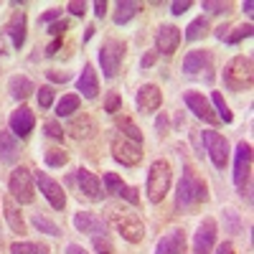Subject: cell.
I'll list each match as a JSON object with an SVG mask.
<instances>
[{
  "instance_id": "28",
  "label": "cell",
  "mask_w": 254,
  "mask_h": 254,
  "mask_svg": "<svg viewBox=\"0 0 254 254\" xmlns=\"http://www.w3.org/2000/svg\"><path fill=\"white\" fill-rule=\"evenodd\" d=\"M117 127L122 130V137H127V140H132V142H140V145H142V132L135 127V122H132L130 117H117Z\"/></svg>"
},
{
  "instance_id": "46",
  "label": "cell",
  "mask_w": 254,
  "mask_h": 254,
  "mask_svg": "<svg viewBox=\"0 0 254 254\" xmlns=\"http://www.w3.org/2000/svg\"><path fill=\"white\" fill-rule=\"evenodd\" d=\"M155 59H158V54H155V51H147V54L142 56V61H140V66H142V69H150L153 64H155Z\"/></svg>"
},
{
  "instance_id": "49",
  "label": "cell",
  "mask_w": 254,
  "mask_h": 254,
  "mask_svg": "<svg viewBox=\"0 0 254 254\" xmlns=\"http://www.w3.org/2000/svg\"><path fill=\"white\" fill-rule=\"evenodd\" d=\"M94 13H97V18H102L104 13H107V3H104V0H97V3H94Z\"/></svg>"
},
{
  "instance_id": "27",
  "label": "cell",
  "mask_w": 254,
  "mask_h": 254,
  "mask_svg": "<svg viewBox=\"0 0 254 254\" xmlns=\"http://www.w3.org/2000/svg\"><path fill=\"white\" fill-rule=\"evenodd\" d=\"M79 110V94H64L56 104V115L59 117H69Z\"/></svg>"
},
{
  "instance_id": "14",
  "label": "cell",
  "mask_w": 254,
  "mask_h": 254,
  "mask_svg": "<svg viewBox=\"0 0 254 254\" xmlns=\"http://www.w3.org/2000/svg\"><path fill=\"white\" fill-rule=\"evenodd\" d=\"M163 104V92L155 87V84H142L137 89V110L142 115H153L160 110Z\"/></svg>"
},
{
  "instance_id": "36",
  "label": "cell",
  "mask_w": 254,
  "mask_h": 254,
  "mask_svg": "<svg viewBox=\"0 0 254 254\" xmlns=\"http://www.w3.org/2000/svg\"><path fill=\"white\" fill-rule=\"evenodd\" d=\"M92 244H94V252L97 254H115V249L107 242V237H92Z\"/></svg>"
},
{
  "instance_id": "48",
  "label": "cell",
  "mask_w": 254,
  "mask_h": 254,
  "mask_svg": "<svg viewBox=\"0 0 254 254\" xmlns=\"http://www.w3.org/2000/svg\"><path fill=\"white\" fill-rule=\"evenodd\" d=\"M59 49H61V38H54L51 44L46 46V56H54V54H56Z\"/></svg>"
},
{
  "instance_id": "54",
  "label": "cell",
  "mask_w": 254,
  "mask_h": 254,
  "mask_svg": "<svg viewBox=\"0 0 254 254\" xmlns=\"http://www.w3.org/2000/svg\"><path fill=\"white\" fill-rule=\"evenodd\" d=\"M252 8H254V5H252V0H247V3H244V13H247V15H252V13H254Z\"/></svg>"
},
{
  "instance_id": "45",
  "label": "cell",
  "mask_w": 254,
  "mask_h": 254,
  "mask_svg": "<svg viewBox=\"0 0 254 254\" xmlns=\"http://www.w3.org/2000/svg\"><path fill=\"white\" fill-rule=\"evenodd\" d=\"M188 8H190V0H176V3L171 5V13L173 15H183Z\"/></svg>"
},
{
  "instance_id": "17",
  "label": "cell",
  "mask_w": 254,
  "mask_h": 254,
  "mask_svg": "<svg viewBox=\"0 0 254 254\" xmlns=\"http://www.w3.org/2000/svg\"><path fill=\"white\" fill-rule=\"evenodd\" d=\"M155 254H186V231L173 229L168 234H163V239L155 247Z\"/></svg>"
},
{
  "instance_id": "4",
  "label": "cell",
  "mask_w": 254,
  "mask_h": 254,
  "mask_svg": "<svg viewBox=\"0 0 254 254\" xmlns=\"http://www.w3.org/2000/svg\"><path fill=\"white\" fill-rule=\"evenodd\" d=\"M171 183H173V168L168 160H155L147 171V198L153 203H160L165 198V193L171 190Z\"/></svg>"
},
{
  "instance_id": "35",
  "label": "cell",
  "mask_w": 254,
  "mask_h": 254,
  "mask_svg": "<svg viewBox=\"0 0 254 254\" xmlns=\"http://www.w3.org/2000/svg\"><path fill=\"white\" fill-rule=\"evenodd\" d=\"M252 33H254V26H252V23H247V26L234 28V33H226V41H229V44H239L242 38H249Z\"/></svg>"
},
{
  "instance_id": "31",
  "label": "cell",
  "mask_w": 254,
  "mask_h": 254,
  "mask_svg": "<svg viewBox=\"0 0 254 254\" xmlns=\"http://www.w3.org/2000/svg\"><path fill=\"white\" fill-rule=\"evenodd\" d=\"M44 160H46L49 168H61V165L69 163V153H64L61 147H49L46 155H44Z\"/></svg>"
},
{
  "instance_id": "11",
  "label": "cell",
  "mask_w": 254,
  "mask_h": 254,
  "mask_svg": "<svg viewBox=\"0 0 254 254\" xmlns=\"http://www.w3.org/2000/svg\"><path fill=\"white\" fill-rule=\"evenodd\" d=\"M36 183H38V188H41V193L46 196V201L51 203V208H56V211H61L64 206H66V193H64V188L54 181V178H49L46 173H36Z\"/></svg>"
},
{
  "instance_id": "2",
  "label": "cell",
  "mask_w": 254,
  "mask_h": 254,
  "mask_svg": "<svg viewBox=\"0 0 254 254\" xmlns=\"http://www.w3.org/2000/svg\"><path fill=\"white\" fill-rule=\"evenodd\" d=\"M254 81V64L252 56H234L224 66V87L229 92H247Z\"/></svg>"
},
{
  "instance_id": "30",
  "label": "cell",
  "mask_w": 254,
  "mask_h": 254,
  "mask_svg": "<svg viewBox=\"0 0 254 254\" xmlns=\"http://www.w3.org/2000/svg\"><path fill=\"white\" fill-rule=\"evenodd\" d=\"M208 31V23H206V18H196V20H190L188 28H186V41H198L203 38Z\"/></svg>"
},
{
  "instance_id": "5",
  "label": "cell",
  "mask_w": 254,
  "mask_h": 254,
  "mask_svg": "<svg viewBox=\"0 0 254 254\" xmlns=\"http://www.w3.org/2000/svg\"><path fill=\"white\" fill-rule=\"evenodd\" d=\"M122 59H125V44L122 41H104L102 49H99V64H102V71L107 79H115L120 74V66H122Z\"/></svg>"
},
{
  "instance_id": "21",
  "label": "cell",
  "mask_w": 254,
  "mask_h": 254,
  "mask_svg": "<svg viewBox=\"0 0 254 254\" xmlns=\"http://www.w3.org/2000/svg\"><path fill=\"white\" fill-rule=\"evenodd\" d=\"M183 71L186 74H198V71H211V54L198 49V51H188L183 59Z\"/></svg>"
},
{
  "instance_id": "15",
  "label": "cell",
  "mask_w": 254,
  "mask_h": 254,
  "mask_svg": "<svg viewBox=\"0 0 254 254\" xmlns=\"http://www.w3.org/2000/svg\"><path fill=\"white\" fill-rule=\"evenodd\" d=\"M74 226L81 231V234H89V237H104V231H107V224H104L97 214L92 211H79L74 214Z\"/></svg>"
},
{
  "instance_id": "1",
  "label": "cell",
  "mask_w": 254,
  "mask_h": 254,
  "mask_svg": "<svg viewBox=\"0 0 254 254\" xmlns=\"http://www.w3.org/2000/svg\"><path fill=\"white\" fill-rule=\"evenodd\" d=\"M206 198H208L206 183L198 178V173L193 171V168L186 165L183 168V176H181V183L176 188V208L178 211H190V208L201 206Z\"/></svg>"
},
{
  "instance_id": "10",
  "label": "cell",
  "mask_w": 254,
  "mask_h": 254,
  "mask_svg": "<svg viewBox=\"0 0 254 254\" xmlns=\"http://www.w3.org/2000/svg\"><path fill=\"white\" fill-rule=\"evenodd\" d=\"M183 102L188 104V110L193 112L198 120H203V122H208V125H216L219 122V117H216V112L211 110V104H208V99L201 94V92H193V89H188V92H183Z\"/></svg>"
},
{
  "instance_id": "33",
  "label": "cell",
  "mask_w": 254,
  "mask_h": 254,
  "mask_svg": "<svg viewBox=\"0 0 254 254\" xmlns=\"http://www.w3.org/2000/svg\"><path fill=\"white\" fill-rule=\"evenodd\" d=\"M211 99H214V107H216V117L221 120V122H231V120H234V115H231V110H229V104L224 102V94L221 92H214V97H211Z\"/></svg>"
},
{
  "instance_id": "19",
  "label": "cell",
  "mask_w": 254,
  "mask_h": 254,
  "mask_svg": "<svg viewBox=\"0 0 254 254\" xmlns=\"http://www.w3.org/2000/svg\"><path fill=\"white\" fill-rule=\"evenodd\" d=\"M26 28H28L26 13H23V10H15V13L10 15V20L5 23V33L10 36V41H13L15 49H20V46L26 44Z\"/></svg>"
},
{
  "instance_id": "47",
  "label": "cell",
  "mask_w": 254,
  "mask_h": 254,
  "mask_svg": "<svg viewBox=\"0 0 254 254\" xmlns=\"http://www.w3.org/2000/svg\"><path fill=\"white\" fill-rule=\"evenodd\" d=\"M46 74H49L51 81H61V84L69 81V74H66V71H46Z\"/></svg>"
},
{
  "instance_id": "42",
  "label": "cell",
  "mask_w": 254,
  "mask_h": 254,
  "mask_svg": "<svg viewBox=\"0 0 254 254\" xmlns=\"http://www.w3.org/2000/svg\"><path fill=\"white\" fill-rule=\"evenodd\" d=\"M120 104H122L120 94H117V92H112V94L107 97V102H104V110H107V112H112V115H115V112L120 110Z\"/></svg>"
},
{
  "instance_id": "7",
  "label": "cell",
  "mask_w": 254,
  "mask_h": 254,
  "mask_svg": "<svg viewBox=\"0 0 254 254\" xmlns=\"http://www.w3.org/2000/svg\"><path fill=\"white\" fill-rule=\"evenodd\" d=\"M249 178H252V145L239 142L237 145V160H234V183L242 190V196L247 193L249 198Z\"/></svg>"
},
{
  "instance_id": "52",
  "label": "cell",
  "mask_w": 254,
  "mask_h": 254,
  "mask_svg": "<svg viewBox=\"0 0 254 254\" xmlns=\"http://www.w3.org/2000/svg\"><path fill=\"white\" fill-rule=\"evenodd\" d=\"M158 130H160V135L168 130V120H165V117H160V120H158Z\"/></svg>"
},
{
  "instance_id": "34",
  "label": "cell",
  "mask_w": 254,
  "mask_h": 254,
  "mask_svg": "<svg viewBox=\"0 0 254 254\" xmlns=\"http://www.w3.org/2000/svg\"><path fill=\"white\" fill-rule=\"evenodd\" d=\"M104 188H107V193L120 196V190L125 188V183H122V178L117 173H104Z\"/></svg>"
},
{
  "instance_id": "12",
  "label": "cell",
  "mask_w": 254,
  "mask_h": 254,
  "mask_svg": "<svg viewBox=\"0 0 254 254\" xmlns=\"http://www.w3.org/2000/svg\"><path fill=\"white\" fill-rule=\"evenodd\" d=\"M214 244H216V221L203 219L193 237V254H211Z\"/></svg>"
},
{
  "instance_id": "37",
  "label": "cell",
  "mask_w": 254,
  "mask_h": 254,
  "mask_svg": "<svg viewBox=\"0 0 254 254\" xmlns=\"http://www.w3.org/2000/svg\"><path fill=\"white\" fill-rule=\"evenodd\" d=\"M38 104H41V110H49L51 104H54V89H51V87H41V92H38Z\"/></svg>"
},
{
  "instance_id": "24",
  "label": "cell",
  "mask_w": 254,
  "mask_h": 254,
  "mask_svg": "<svg viewBox=\"0 0 254 254\" xmlns=\"http://www.w3.org/2000/svg\"><path fill=\"white\" fill-rule=\"evenodd\" d=\"M8 92H10V97L13 99H26L31 92H33V81L28 79V76H20V74H15V76H10V81H8Z\"/></svg>"
},
{
  "instance_id": "22",
  "label": "cell",
  "mask_w": 254,
  "mask_h": 254,
  "mask_svg": "<svg viewBox=\"0 0 254 254\" xmlns=\"http://www.w3.org/2000/svg\"><path fill=\"white\" fill-rule=\"evenodd\" d=\"M3 214H5L8 226L15 231V234H26V221H23V216H20V208L13 203V198H10V196H5V198H3Z\"/></svg>"
},
{
  "instance_id": "55",
  "label": "cell",
  "mask_w": 254,
  "mask_h": 254,
  "mask_svg": "<svg viewBox=\"0 0 254 254\" xmlns=\"http://www.w3.org/2000/svg\"><path fill=\"white\" fill-rule=\"evenodd\" d=\"M94 31H97V28H94V26H89V28H87V36H84V38H87V41H89V38L94 36Z\"/></svg>"
},
{
  "instance_id": "13",
  "label": "cell",
  "mask_w": 254,
  "mask_h": 254,
  "mask_svg": "<svg viewBox=\"0 0 254 254\" xmlns=\"http://www.w3.org/2000/svg\"><path fill=\"white\" fill-rule=\"evenodd\" d=\"M178 44H181V28L176 26H160L158 33H155V54H165L171 56L178 51Z\"/></svg>"
},
{
  "instance_id": "44",
  "label": "cell",
  "mask_w": 254,
  "mask_h": 254,
  "mask_svg": "<svg viewBox=\"0 0 254 254\" xmlns=\"http://www.w3.org/2000/svg\"><path fill=\"white\" fill-rule=\"evenodd\" d=\"M66 28H69V23H66V20H56V23H51V26H49V33H51L54 38H61Z\"/></svg>"
},
{
  "instance_id": "29",
  "label": "cell",
  "mask_w": 254,
  "mask_h": 254,
  "mask_svg": "<svg viewBox=\"0 0 254 254\" xmlns=\"http://www.w3.org/2000/svg\"><path fill=\"white\" fill-rule=\"evenodd\" d=\"M10 254H49L46 244H33V242H13Z\"/></svg>"
},
{
  "instance_id": "3",
  "label": "cell",
  "mask_w": 254,
  "mask_h": 254,
  "mask_svg": "<svg viewBox=\"0 0 254 254\" xmlns=\"http://www.w3.org/2000/svg\"><path fill=\"white\" fill-rule=\"evenodd\" d=\"M107 216H110L112 226L122 234V239L132 242V244L145 239V224L140 221L137 214H130V211L117 208V206H107Z\"/></svg>"
},
{
  "instance_id": "41",
  "label": "cell",
  "mask_w": 254,
  "mask_h": 254,
  "mask_svg": "<svg viewBox=\"0 0 254 254\" xmlns=\"http://www.w3.org/2000/svg\"><path fill=\"white\" fill-rule=\"evenodd\" d=\"M120 198H125V201H130L132 206H137V203H140V196H137V188H130V186H125V188L120 190Z\"/></svg>"
},
{
  "instance_id": "39",
  "label": "cell",
  "mask_w": 254,
  "mask_h": 254,
  "mask_svg": "<svg viewBox=\"0 0 254 254\" xmlns=\"http://www.w3.org/2000/svg\"><path fill=\"white\" fill-rule=\"evenodd\" d=\"M44 130H46V135H49V137H54V140H61V137H64L61 125H59V122H54V120H49V122L44 125Z\"/></svg>"
},
{
  "instance_id": "26",
  "label": "cell",
  "mask_w": 254,
  "mask_h": 254,
  "mask_svg": "<svg viewBox=\"0 0 254 254\" xmlns=\"http://www.w3.org/2000/svg\"><path fill=\"white\" fill-rule=\"evenodd\" d=\"M137 10H140V3H135V0H120V3H117V13H115V23L117 26L127 23V20H130Z\"/></svg>"
},
{
  "instance_id": "9",
  "label": "cell",
  "mask_w": 254,
  "mask_h": 254,
  "mask_svg": "<svg viewBox=\"0 0 254 254\" xmlns=\"http://www.w3.org/2000/svg\"><path fill=\"white\" fill-rule=\"evenodd\" d=\"M112 155L117 163L122 165H137L142 160V145L140 142H132V140H127L122 135H115L112 137Z\"/></svg>"
},
{
  "instance_id": "6",
  "label": "cell",
  "mask_w": 254,
  "mask_h": 254,
  "mask_svg": "<svg viewBox=\"0 0 254 254\" xmlns=\"http://www.w3.org/2000/svg\"><path fill=\"white\" fill-rule=\"evenodd\" d=\"M8 190H10V196L18 201V203H31L33 201V176L26 165H20L15 168V171L10 173L8 178Z\"/></svg>"
},
{
  "instance_id": "23",
  "label": "cell",
  "mask_w": 254,
  "mask_h": 254,
  "mask_svg": "<svg viewBox=\"0 0 254 254\" xmlns=\"http://www.w3.org/2000/svg\"><path fill=\"white\" fill-rule=\"evenodd\" d=\"M15 158H18L15 135L8 130H0V163H13Z\"/></svg>"
},
{
  "instance_id": "8",
  "label": "cell",
  "mask_w": 254,
  "mask_h": 254,
  "mask_svg": "<svg viewBox=\"0 0 254 254\" xmlns=\"http://www.w3.org/2000/svg\"><path fill=\"white\" fill-rule=\"evenodd\" d=\"M201 140H203V147H206L211 163H214L219 171L226 168V163H229V142H226V137L219 135L216 130H206V132H201Z\"/></svg>"
},
{
  "instance_id": "53",
  "label": "cell",
  "mask_w": 254,
  "mask_h": 254,
  "mask_svg": "<svg viewBox=\"0 0 254 254\" xmlns=\"http://www.w3.org/2000/svg\"><path fill=\"white\" fill-rule=\"evenodd\" d=\"M226 31H229L226 26H219V28H216V38H221V41H224V38H226Z\"/></svg>"
},
{
  "instance_id": "40",
  "label": "cell",
  "mask_w": 254,
  "mask_h": 254,
  "mask_svg": "<svg viewBox=\"0 0 254 254\" xmlns=\"http://www.w3.org/2000/svg\"><path fill=\"white\" fill-rule=\"evenodd\" d=\"M59 18H61V8H51V10H46L44 15L38 18V23H44V26H51V23H56Z\"/></svg>"
},
{
  "instance_id": "50",
  "label": "cell",
  "mask_w": 254,
  "mask_h": 254,
  "mask_svg": "<svg viewBox=\"0 0 254 254\" xmlns=\"http://www.w3.org/2000/svg\"><path fill=\"white\" fill-rule=\"evenodd\" d=\"M216 254H234V244H231V242H224V244L216 249Z\"/></svg>"
},
{
  "instance_id": "20",
  "label": "cell",
  "mask_w": 254,
  "mask_h": 254,
  "mask_svg": "<svg viewBox=\"0 0 254 254\" xmlns=\"http://www.w3.org/2000/svg\"><path fill=\"white\" fill-rule=\"evenodd\" d=\"M76 89L81 92V97H87V99H94L99 94V79H97V71H94L92 64H84L81 76L76 79Z\"/></svg>"
},
{
  "instance_id": "18",
  "label": "cell",
  "mask_w": 254,
  "mask_h": 254,
  "mask_svg": "<svg viewBox=\"0 0 254 254\" xmlns=\"http://www.w3.org/2000/svg\"><path fill=\"white\" fill-rule=\"evenodd\" d=\"M76 186H79V190L87 198H92V201L102 198V181L92 171H87V168H79L76 171Z\"/></svg>"
},
{
  "instance_id": "16",
  "label": "cell",
  "mask_w": 254,
  "mask_h": 254,
  "mask_svg": "<svg viewBox=\"0 0 254 254\" xmlns=\"http://www.w3.org/2000/svg\"><path fill=\"white\" fill-rule=\"evenodd\" d=\"M8 125H10V132H13V135H18V137H28V135L33 132L36 117H33V112H31L28 107H18V110L10 115Z\"/></svg>"
},
{
  "instance_id": "25",
  "label": "cell",
  "mask_w": 254,
  "mask_h": 254,
  "mask_svg": "<svg viewBox=\"0 0 254 254\" xmlns=\"http://www.w3.org/2000/svg\"><path fill=\"white\" fill-rule=\"evenodd\" d=\"M64 132H71L76 140H81V137H89V135L94 132V127H92V120H89L87 115H81V117H74Z\"/></svg>"
},
{
  "instance_id": "51",
  "label": "cell",
  "mask_w": 254,
  "mask_h": 254,
  "mask_svg": "<svg viewBox=\"0 0 254 254\" xmlns=\"http://www.w3.org/2000/svg\"><path fill=\"white\" fill-rule=\"evenodd\" d=\"M66 254H89V252L81 249L79 244H69V247H66Z\"/></svg>"
},
{
  "instance_id": "38",
  "label": "cell",
  "mask_w": 254,
  "mask_h": 254,
  "mask_svg": "<svg viewBox=\"0 0 254 254\" xmlns=\"http://www.w3.org/2000/svg\"><path fill=\"white\" fill-rule=\"evenodd\" d=\"M229 8H231L229 3H216V0H203V10L214 13V15H219V13H226Z\"/></svg>"
},
{
  "instance_id": "32",
  "label": "cell",
  "mask_w": 254,
  "mask_h": 254,
  "mask_svg": "<svg viewBox=\"0 0 254 254\" xmlns=\"http://www.w3.org/2000/svg\"><path fill=\"white\" fill-rule=\"evenodd\" d=\"M31 224H33L38 231H44V234H49V237H59V234H61V229H59L54 221H49L46 216H41V214H33Z\"/></svg>"
},
{
  "instance_id": "43",
  "label": "cell",
  "mask_w": 254,
  "mask_h": 254,
  "mask_svg": "<svg viewBox=\"0 0 254 254\" xmlns=\"http://www.w3.org/2000/svg\"><path fill=\"white\" fill-rule=\"evenodd\" d=\"M66 10L71 15H84V13H87V3H84V0H71V3L66 5Z\"/></svg>"
}]
</instances>
